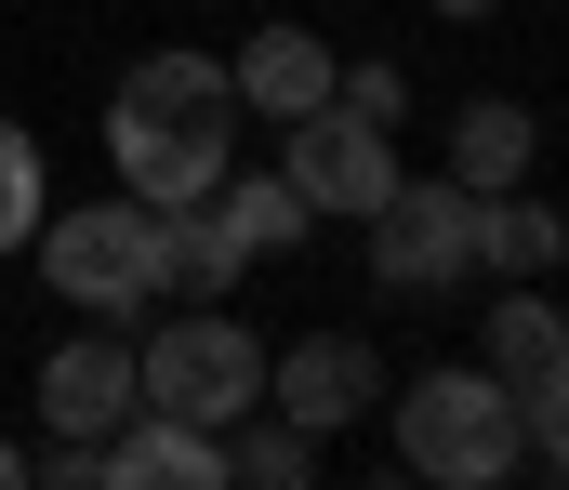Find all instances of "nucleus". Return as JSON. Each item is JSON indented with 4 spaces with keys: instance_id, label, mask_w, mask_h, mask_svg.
Instances as JSON below:
<instances>
[{
    "instance_id": "nucleus-1",
    "label": "nucleus",
    "mask_w": 569,
    "mask_h": 490,
    "mask_svg": "<svg viewBox=\"0 0 569 490\" xmlns=\"http://www.w3.org/2000/svg\"><path fill=\"white\" fill-rule=\"evenodd\" d=\"M107 160L133 186L146 212H186V199H212L226 160H239V80H226V53H146L133 80H120V107H107Z\"/></svg>"
},
{
    "instance_id": "nucleus-2",
    "label": "nucleus",
    "mask_w": 569,
    "mask_h": 490,
    "mask_svg": "<svg viewBox=\"0 0 569 490\" xmlns=\"http://www.w3.org/2000/svg\"><path fill=\"white\" fill-rule=\"evenodd\" d=\"M385 424H398V464L437 490H503L530 464V424H517V384L490 358H425L411 384H385Z\"/></svg>"
},
{
    "instance_id": "nucleus-3",
    "label": "nucleus",
    "mask_w": 569,
    "mask_h": 490,
    "mask_svg": "<svg viewBox=\"0 0 569 490\" xmlns=\"http://www.w3.org/2000/svg\"><path fill=\"white\" fill-rule=\"evenodd\" d=\"M40 292L80 306V319H146L159 306V212L133 186L120 199H80V212H40Z\"/></svg>"
},
{
    "instance_id": "nucleus-4",
    "label": "nucleus",
    "mask_w": 569,
    "mask_h": 490,
    "mask_svg": "<svg viewBox=\"0 0 569 490\" xmlns=\"http://www.w3.org/2000/svg\"><path fill=\"white\" fill-rule=\"evenodd\" d=\"M358 239H371V292H385V306L477 292V186H450V172H398V186L358 212Z\"/></svg>"
},
{
    "instance_id": "nucleus-5",
    "label": "nucleus",
    "mask_w": 569,
    "mask_h": 490,
    "mask_svg": "<svg viewBox=\"0 0 569 490\" xmlns=\"http://www.w3.org/2000/svg\"><path fill=\"white\" fill-rule=\"evenodd\" d=\"M133 384H146V411H172V424H239V411H266V344L226 319V306H186V319H159L133 344Z\"/></svg>"
},
{
    "instance_id": "nucleus-6",
    "label": "nucleus",
    "mask_w": 569,
    "mask_h": 490,
    "mask_svg": "<svg viewBox=\"0 0 569 490\" xmlns=\"http://www.w3.org/2000/svg\"><path fill=\"white\" fill-rule=\"evenodd\" d=\"M279 172L305 212H371L385 186H398V133L385 120H358V107H305V120H279Z\"/></svg>"
},
{
    "instance_id": "nucleus-7",
    "label": "nucleus",
    "mask_w": 569,
    "mask_h": 490,
    "mask_svg": "<svg viewBox=\"0 0 569 490\" xmlns=\"http://www.w3.org/2000/svg\"><path fill=\"white\" fill-rule=\"evenodd\" d=\"M266 411L305 424V438H345V424H371L385 411V358L358 344V331H305L266 358Z\"/></svg>"
},
{
    "instance_id": "nucleus-8",
    "label": "nucleus",
    "mask_w": 569,
    "mask_h": 490,
    "mask_svg": "<svg viewBox=\"0 0 569 490\" xmlns=\"http://www.w3.org/2000/svg\"><path fill=\"white\" fill-rule=\"evenodd\" d=\"M133 398H146V384H133V344H120V319H80L53 358H40V424H53V438H107Z\"/></svg>"
},
{
    "instance_id": "nucleus-9",
    "label": "nucleus",
    "mask_w": 569,
    "mask_h": 490,
    "mask_svg": "<svg viewBox=\"0 0 569 490\" xmlns=\"http://www.w3.org/2000/svg\"><path fill=\"white\" fill-rule=\"evenodd\" d=\"M331 67H345V53H331V40H318V27H252V40H239V53H226V80H239V120H305V107H331Z\"/></svg>"
},
{
    "instance_id": "nucleus-10",
    "label": "nucleus",
    "mask_w": 569,
    "mask_h": 490,
    "mask_svg": "<svg viewBox=\"0 0 569 490\" xmlns=\"http://www.w3.org/2000/svg\"><path fill=\"white\" fill-rule=\"evenodd\" d=\"M107 490H226V438L133 398V411L107 424Z\"/></svg>"
},
{
    "instance_id": "nucleus-11",
    "label": "nucleus",
    "mask_w": 569,
    "mask_h": 490,
    "mask_svg": "<svg viewBox=\"0 0 569 490\" xmlns=\"http://www.w3.org/2000/svg\"><path fill=\"white\" fill-rule=\"evenodd\" d=\"M530 160H543V120L517 107V93H463L450 107V186H530Z\"/></svg>"
},
{
    "instance_id": "nucleus-12",
    "label": "nucleus",
    "mask_w": 569,
    "mask_h": 490,
    "mask_svg": "<svg viewBox=\"0 0 569 490\" xmlns=\"http://www.w3.org/2000/svg\"><path fill=\"white\" fill-rule=\"evenodd\" d=\"M477 358L530 398L543 371H569V306L543 292V279H503V292H490V331H477Z\"/></svg>"
},
{
    "instance_id": "nucleus-13",
    "label": "nucleus",
    "mask_w": 569,
    "mask_h": 490,
    "mask_svg": "<svg viewBox=\"0 0 569 490\" xmlns=\"http://www.w3.org/2000/svg\"><path fill=\"white\" fill-rule=\"evenodd\" d=\"M569 266V212L530 186H490L477 199V279H557Z\"/></svg>"
},
{
    "instance_id": "nucleus-14",
    "label": "nucleus",
    "mask_w": 569,
    "mask_h": 490,
    "mask_svg": "<svg viewBox=\"0 0 569 490\" xmlns=\"http://www.w3.org/2000/svg\"><path fill=\"white\" fill-rule=\"evenodd\" d=\"M239 226L212 212V199H186V212H159V292H239Z\"/></svg>"
},
{
    "instance_id": "nucleus-15",
    "label": "nucleus",
    "mask_w": 569,
    "mask_h": 490,
    "mask_svg": "<svg viewBox=\"0 0 569 490\" xmlns=\"http://www.w3.org/2000/svg\"><path fill=\"white\" fill-rule=\"evenodd\" d=\"M212 212L239 226V252H252V266H266V252H291V239L318 226V212L291 199V172H239V160H226V186H212Z\"/></svg>"
},
{
    "instance_id": "nucleus-16",
    "label": "nucleus",
    "mask_w": 569,
    "mask_h": 490,
    "mask_svg": "<svg viewBox=\"0 0 569 490\" xmlns=\"http://www.w3.org/2000/svg\"><path fill=\"white\" fill-rule=\"evenodd\" d=\"M318 451H331V438H305V424H279V411H239V424H226V478H252V490H305Z\"/></svg>"
},
{
    "instance_id": "nucleus-17",
    "label": "nucleus",
    "mask_w": 569,
    "mask_h": 490,
    "mask_svg": "<svg viewBox=\"0 0 569 490\" xmlns=\"http://www.w3.org/2000/svg\"><path fill=\"white\" fill-rule=\"evenodd\" d=\"M40 212H53V186H40V133H27V120H0V252H27V239H40Z\"/></svg>"
},
{
    "instance_id": "nucleus-18",
    "label": "nucleus",
    "mask_w": 569,
    "mask_h": 490,
    "mask_svg": "<svg viewBox=\"0 0 569 490\" xmlns=\"http://www.w3.org/2000/svg\"><path fill=\"white\" fill-rule=\"evenodd\" d=\"M517 424H530V464H543V478H569V371H543V384L517 398Z\"/></svg>"
},
{
    "instance_id": "nucleus-19",
    "label": "nucleus",
    "mask_w": 569,
    "mask_h": 490,
    "mask_svg": "<svg viewBox=\"0 0 569 490\" xmlns=\"http://www.w3.org/2000/svg\"><path fill=\"white\" fill-rule=\"evenodd\" d=\"M331 107H358V120H385V133H398V120H411V80L371 53V67H331Z\"/></svg>"
},
{
    "instance_id": "nucleus-20",
    "label": "nucleus",
    "mask_w": 569,
    "mask_h": 490,
    "mask_svg": "<svg viewBox=\"0 0 569 490\" xmlns=\"http://www.w3.org/2000/svg\"><path fill=\"white\" fill-rule=\"evenodd\" d=\"M27 478H53V490H107V438H53Z\"/></svg>"
},
{
    "instance_id": "nucleus-21",
    "label": "nucleus",
    "mask_w": 569,
    "mask_h": 490,
    "mask_svg": "<svg viewBox=\"0 0 569 490\" xmlns=\"http://www.w3.org/2000/svg\"><path fill=\"white\" fill-rule=\"evenodd\" d=\"M437 13H450V27H477V13H503V0H437Z\"/></svg>"
},
{
    "instance_id": "nucleus-22",
    "label": "nucleus",
    "mask_w": 569,
    "mask_h": 490,
    "mask_svg": "<svg viewBox=\"0 0 569 490\" xmlns=\"http://www.w3.org/2000/svg\"><path fill=\"white\" fill-rule=\"evenodd\" d=\"M13 478H27V451H13V438H0V490H13Z\"/></svg>"
}]
</instances>
